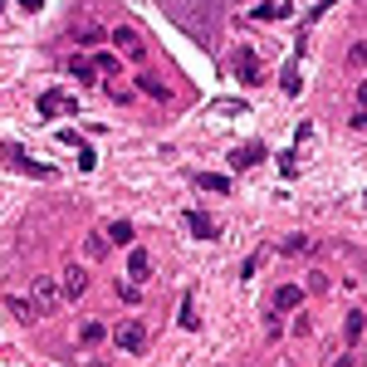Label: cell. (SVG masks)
I'll return each mask as SVG.
<instances>
[{
    "label": "cell",
    "instance_id": "19",
    "mask_svg": "<svg viewBox=\"0 0 367 367\" xmlns=\"http://www.w3.org/2000/svg\"><path fill=\"white\" fill-rule=\"evenodd\" d=\"M181 328H186V333H196V328H201V313H196V299H191V294L181 299Z\"/></svg>",
    "mask_w": 367,
    "mask_h": 367
},
{
    "label": "cell",
    "instance_id": "2",
    "mask_svg": "<svg viewBox=\"0 0 367 367\" xmlns=\"http://www.w3.org/2000/svg\"><path fill=\"white\" fill-rule=\"evenodd\" d=\"M6 162H10L15 172H25V177H39V181H54V177H59L54 167L34 162V157H30V152H20V147H6Z\"/></svg>",
    "mask_w": 367,
    "mask_h": 367
},
{
    "label": "cell",
    "instance_id": "34",
    "mask_svg": "<svg viewBox=\"0 0 367 367\" xmlns=\"http://www.w3.org/2000/svg\"><path fill=\"white\" fill-rule=\"evenodd\" d=\"M357 108H367V79L357 83Z\"/></svg>",
    "mask_w": 367,
    "mask_h": 367
},
{
    "label": "cell",
    "instance_id": "11",
    "mask_svg": "<svg viewBox=\"0 0 367 367\" xmlns=\"http://www.w3.org/2000/svg\"><path fill=\"white\" fill-rule=\"evenodd\" d=\"M83 289H88V270L83 265H69L64 270V294L69 299H83Z\"/></svg>",
    "mask_w": 367,
    "mask_h": 367
},
{
    "label": "cell",
    "instance_id": "7",
    "mask_svg": "<svg viewBox=\"0 0 367 367\" xmlns=\"http://www.w3.org/2000/svg\"><path fill=\"white\" fill-rule=\"evenodd\" d=\"M289 15H294L289 0H265V6L250 10V20H259V25H275V20H289Z\"/></svg>",
    "mask_w": 367,
    "mask_h": 367
},
{
    "label": "cell",
    "instance_id": "13",
    "mask_svg": "<svg viewBox=\"0 0 367 367\" xmlns=\"http://www.w3.org/2000/svg\"><path fill=\"white\" fill-rule=\"evenodd\" d=\"M137 88H142L147 98H157V103H167V98H172V88L157 79V74H137Z\"/></svg>",
    "mask_w": 367,
    "mask_h": 367
},
{
    "label": "cell",
    "instance_id": "3",
    "mask_svg": "<svg viewBox=\"0 0 367 367\" xmlns=\"http://www.w3.org/2000/svg\"><path fill=\"white\" fill-rule=\"evenodd\" d=\"M108 39L118 44V59H132V64H142V59H147V44H142V34H137V30H128V25H123V30H113Z\"/></svg>",
    "mask_w": 367,
    "mask_h": 367
},
{
    "label": "cell",
    "instance_id": "17",
    "mask_svg": "<svg viewBox=\"0 0 367 367\" xmlns=\"http://www.w3.org/2000/svg\"><path fill=\"white\" fill-rule=\"evenodd\" d=\"M108 245H123V250H128V245H137V230H132L128 221H113V226H108Z\"/></svg>",
    "mask_w": 367,
    "mask_h": 367
},
{
    "label": "cell",
    "instance_id": "20",
    "mask_svg": "<svg viewBox=\"0 0 367 367\" xmlns=\"http://www.w3.org/2000/svg\"><path fill=\"white\" fill-rule=\"evenodd\" d=\"M74 39H79V49H98V44H103V39H108V34H103L98 25H83V30H79Z\"/></svg>",
    "mask_w": 367,
    "mask_h": 367
},
{
    "label": "cell",
    "instance_id": "25",
    "mask_svg": "<svg viewBox=\"0 0 367 367\" xmlns=\"http://www.w3.org/2000/svg\"><path fill=\"white\" fill-rule=\"evenodd\" d=\"M265 255H270V250H255V255L245 259V265H240V279H250V275H255L259 265H265Z\"/></svg>",
    "mask_w": 367,
    "mask_h": 367
},
{
    "label": "cell",
    "instance_id": "33",
    "mask_svg": "<svg viewBox=\"0 0 367 367\" xmlns=\"http://www.w3.org/2000/svg\"><path fill=\"white\" fill-rule=\"evenodd\" d=\"M353 132H367V108H357V118H353Z\"/></svg>",
    "mask_w": 367,
    "mask_h": 367
},
{
    "label": "cell",
    "instance_id": "29",
    "mask_svg": "<svg viewBox=\"0 0 367 367\" xmlns=\"http://www.w3.org/2000/svg\"><path fill=\"white\" fill-rule=\"evenodd\" d=\"M118 294H123L128 304H137V299H142V284H132V279H123V284H118Z\"/></svg>",
    "mask_w": 367,
    "mask_h": 367
},
{
    "label": "cell",
    "instance_id": "26",
    "mask_svg": "<svg viewBox=\"0 0 367 367\" xmlns=\"http://www.w3.org/2000/svg\"><path fill=\"white\" fill-rule=\"evenodd\" d=\"M93 69H103V74H118V69H123V59H118V54H98V59H93Z\"/></svg>",
    "mask_w": 367,
    "mask_h": 367
},
{
    "label": "cell",
    "instance_id": "35",
    "mask_svg": "<svg viewBox=\"0 0 367 367\" xmlns=\"http://www.w3.org/2000/svg\"><path fill=\"white\" fill-rule=\"evenodd\" d=\"M15 6H20V10H39V6H44V0H15Z\"/></svg>",
    "mask_w": 367,
    "mask_h": 367
},
{
    "label": "cell",
    "instance_id": "15",
    "mask_svg": "<svg viewBox=\"0 0 367 367\" xmlns=\"http://www.w3.org/2000/svg\"><path fill=\"white\" fill-rule=\"evenodd\" d=\"M6 308L15 313V319H20V324H34V319H39V308H34L30 299H20V294H10V299H6Z\"/></svg>",
    "mask_w": 367,
    "mask_h": 367
},
{
    "label": "cell",
    "instance_id": "10",
    "mask_svg": "<svg viewBox=\"0 0 367 367\" xmlns=\"http://www.w3.org/2000/svg\"><path fill=\"white\" fill-rule=\"evenodd\" d=\"M186 230H191L196 240H216V221L206 216V211H186Z\"/></svg>",
    "mask_w": 367,
    "mask_h": 367
},
{
    "label": "cell",
    "instance_id": "18",
    "mask_svg": "<svg viewBox=\"0 0 367 367\" xmlns=\"http://www.w3.org/2000/svg\"><path fill=\"white\" fill-rule=\"evenodd\" d=\"M108 250H113V245H108V235H83V255L93 259V265H98V259L108 255Z\"/></svg>",
    "mask_w": 367,
    "mask_h": 367
},
{
    "label": "cell",
    "instance_id": "36",
    "mask_svg": "<svg viewBox=\"0 0 367 367\" xmlns=\"http://www.w3.org/2000/svg\"><path fill=\"white\" fill-rule=\"evenodd\" d=\"M333 367H357V362H353V353H343V357H338Z\"/></svg>",
    "mask_w": 367,
    "mask_h": 367
},
{
    "label": "cell",
    "instance_id": "31",
    "mask_svg": "<svg viewBox=\"0 0 367 367\" xmlns=\"http://www.w3.org/2000/svg\"><path fill=\"white\" fill-rule=\"evenodd\" d=\"M294 172H299V162H294V152H284V157H279V177H294Z\"/></svg>",
    "mask_w": 367,
    "mask_h": 367
},
{
    "label": "cell",
    "instance_id": "32",
    "mask_svg": "<svg viewBox=\"0 0 367 367\" xmlns=\"http://www.w3.org/2000/svg\"><path fill=\"white\" fill-rule=\"evenodd\" d=\"M348 59H353V64H367V44H353V49H348Z\"/></svg>",
    "mask_w": 367,
    "mask_h": 367
},
{
    "label": "cell",
    "instance_id": "14",
    "mask_svg": "<svg viewBox=\"0 0 367 367\" xmlns=\"http://www.w3.org/2000/svg\"><path fill=\"white\" fill-rule=\"evenodd\" d=\"M69 74H74L79 83H88V88L98 83V69H93V59H83V54H74V59H69Z\"/></svg>",
    "mask_w": 367,
    "mask_h": 367
},
{
    "label": "cell",
    "instance_id": "16",
    "mask_svg": "<svg viewBox=\"0 0 367 367\" xmlns=\"http://www.w3.org/2000/svg\"><path fill=\"white\" fill-rule=\"evenodd\" d=\"M279 83H284V98H299V88H304V79H299V59H289V64H284Z\"/></svg>",
    "mask_w": 367,
    "mask_h": 367
},
{
    "label": "cell",
    "instance_id": "24",
    "mask_svg": "<svg viewBox=\"0 0 367 367\" xmlns=\"http://www.w3.org/2000/svg\"><path fill=\"white\" fill-rule=\"evenodd\" d=\"M362 328H367V313H362V308H353V313H348V343H357V338H362Z\"/></svg>",
    "mask_w": 367,
    "mask_h": 367
},
{
    "label": "cell",
    "instance_id": "30",
    "mask_svg": "<svg viewBox=\"0 0 367 367\" xmlns=\"http://www.w3.org/2000/svg\"><path fill=\"white\" fill-rule=\"evenodd\" d=\"M284 250H289V255H304V250H308V235H289Z\"/></svg>",
    "mask_w": 367,
    "mask_h": 367
},
{
    "label": "cell",
    "instance_id": "22",
    "mask_svg": "<svg viewBox=\"0 0 367 367\" xmlns=\"http://www.w3.org/2000/svg\"><path fill=\"white\" fill-rule=\"evenodd\" d=\"M196 186H201V191H230V177H216V172H201V177H196Z\"/></svg>",
    "mask_w": 367,
    "mask_h": 367
},
{
    "label": "cell",
    "instance_id": "23",
    "mask_svg": "<svg viewBox=\"0 0 367 367\" xmlns=\"http://www.w3.org/2000/svg\"><path fill=\"white\" fill-rule=\"evenodd\" d=\"M79 343H83V348H98V343H103V324H93V319H88V324L79 328Z\"/></svg>",
    "mask_w": 367,
    "mask_h": 367
},
{
    "label": "cell",
    "instance_id": "1",
    "mask_svg": "<svg viewBox=\"0 0 367 367\" xmlns=\"http://www.w3.org/2000/svg\"><path fill=\"white\" fill-rule=\"evenodd\" d=\"M39 113H44V118H74L79 103H74V93H64V88H49V93H39Z\"/></svg>",
    "mask_w": 367,
    "mask_h": 367
},
{
    "label": "cell",
    "instance_id": "28",
    "mask_svg": "<svg viewBox=\"0 0 367 367\" xmlns=\"http://www.w3.org/2000/svg\"><path fill=\"white\" fill-rule=\"evenodd\" d=\"M304 294H328V275H308V284H304Z\"/></svg>",
    "mask_w": 367,
    "mask_h": 367
},
{
    "label": "cell",
    "instance_id": "12",
    "mask_svg": "<svg viewBox=\"0 0 367 367\" xmlns=\"http://www.w3.org/2000/svg\"><path fill=\"white\" fill-rule=\"evenodd\" d=\"M54 304H59V284H54V279H34V308L49 313Z\"/></svg>",
    "mask_w": 367,
    "mask_h": 367
},
{
    "label": "cell",
    "instance_id": "5",
    "mask_svg": "<svg viewBox=\"0 0 367 367\" xmlns=\"http://www.w3.org/2000/svg\"><path fill=\"white\" fill-rule=\"evenodd\" d=\"M230 69H235V79L240 83H259V54H255V49H235V54H230Z\"/></svg>",
    "mask_w": 367,
    "mask_h": 367
},
{
    "label": "cell",
    "instance_id": "9",
    "mask_svg": "<svg viewBox=\"0 0 367 367\" xmlns=\"http://www.w3.org/2000/svg\"><path fill=\"white\" fill-rule=\"evenodd\" d=\"M299 304H304V284H279V289H275V308H279V313H294Z\"/></svg>",
    "mask_w": 367,
    "mask_h": 367
},
{
    "label": "cell",
    "instance_id": "27",
    "mask_svg": "<svg viewBox=\"0 0 367 367\" xmlns=\"http://www.w3.org/2000/svg\"><path fill=\"white\" fill-rule=\"evenodd\" d=\"M98 167V157H93V147L88 142H79V172H93Z\"/></svg>",
    "mask_w": 367,
    "mask_h": 367
},
{
    "label": "cell",
    "instance_id": "4",
    "mask_svg": "<svg viewBox=\"0 0 367 367\" xmlns=\"http://www.w3.org/2000/svg\"><path fill=\"white\" fill-rule=\"evenodd\" d=\"M113 343H118V353H142V348H147V328H142L137 319H128V324H118Z\"/></svg>",
    "mask_w": 367,
    "mask_h": 367
},
{
    "label": "cell",
    "instance_id": "21",
    "mask_svg": "<svg viewBox=\"0 0 367 367\" xmlns=\"http://www.w3.org/2000/svg\"><path fill=\"white\" fill-rule=\"evenodd\" d=\"M211 113H221V118H240V113H245V103H240V98H216V103H211Z\"/></svg>",
    "mask_w": 367,
    "mask_h": 367
},
{
    "label": "cell",
    "instance_id": "8",
    "mask_svg": "<svg viewBox=\"0 0 367 367\" xmlns=\"http://www.w3.org/2000/svg\"><path fill=\"white\" fill-rule=\"evenodd\" d=\"M147 270H152L147 250H142V245H128V279H132V284H142V279H147Z\"/></svg>",
    "mask_w": 367,
    "mask_h": 367
},
{
    "label": "cell",
    "instance_id": "6",
    "mask_svg": "<svg viewBox=\"0 0 367 367\" xmlns=\"http://www.w3.org/2000/svg\"><path fill=\"white\" fill-rule=\"evenodd\" d=\"M265 162V142H240L235 152H230V167L235 172H250V167H259Z\"/></svg>",
    "mask_w": 367,
    "mask_h": 367
},
{
    "label": "cell",
    "instance_id": "37",
    "mask_svg": "<svg viewBox=\"0 0 367 367\" xmlns=\"http://www.w3.org/2000/svg\"><path fill=\"white\" fill-rule=\"evenodd\" d=\"M0 15H6V0H0Z\"/></svg>",
    "mask_w": 367,
    "mask_h": 367
}]
</instances>
